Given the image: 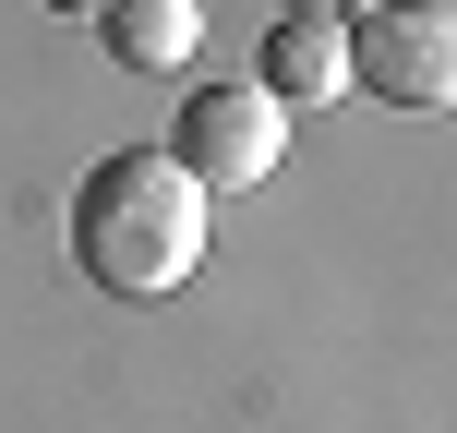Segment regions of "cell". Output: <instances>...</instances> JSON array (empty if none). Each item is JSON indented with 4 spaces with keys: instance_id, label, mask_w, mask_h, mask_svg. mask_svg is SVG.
Instances as JSON below:
<instances>
[{
    "instance_id": "cell-7",
    "label": "cell",
    "mask_w": 457,
    "mask_h": 433,
    "mask_svg": "<svg viewBox=\"0 0 457 433\" xmlns=\"http://www.w3.org/2000/svg\"><path fill=\"white\" fill-rule=\"evenodd\" d=\"M48 12H85V24H96V12H109V0H48Z\"/></svg>"
},
{
    "instance_id": "cell-1",
    "label": "cell",
    "mask_w": 457,
    "mask_h": 433,
    "mask_svg": "<svg viewBox=\"0 0 457 433\" xmlns=\"http://www.w3.org/2000/svg\"><path fill=\"white\" fill-rule=\"evenodd\" d=\"M72 265L120 301H169L205 265V193L169 145H120L72 181Z\"/></svg>"
},
{
    "instance_id": "cell-6",
    "label": "cell",
    "mask_w": 457,
    "mask_h": 433,
    "mask_svg": "<svg viewBox=\"0 0 457 433\" xmlns=\"http://www.w3.org/2000/svg\"><path fill=\"white\" fill-rule=\"evenodd\" d=\"M277 12H349V0H277Z\"/></svg>"
},
{
    "instance_id": "cell-5",
    "label": "cell",
    "mask_w": 457,
    "mask_h": 433,
    "mask_svg": "<svg viewBox=\"0 0 457 433\" xmlns=\"http://www.w3.org/2000/svg\"><path fill=\"white\" fill-rule=\"evenodd\" d=\"M96 48H109L120 72H193L205 0H109V12H96Z\"/></svg>"
},
{
    "instance_id": "cell-3",
    "label": "cell",
    "mask_w": 457,
    "mask_h": 433,
    "mask_svg": "<svg viewBox=\"0 0 457 433\" xmlns=\"http://www.w3.org/2000/svg\"><path fill=\"white\" fill-rule=\"evenodd\" d=\"M277 145H289V109H277V96H253V72L241 85H193L181 96V133H169V157L193 169V193H253L277 169Z\"/></svg>"
},
{
    "instance_id": "cell-4",
    "label": "cell",
    "mask_w": 457,
    "mask_h": 433,
    "mask_svg": "<svg viewBox=\"0 0 457 433\" xmlns=\"http://www.w3.org/2000/svg\"><path fill=\"white\" fill-rule=\"evenodd\" d=\"M253 96H277V109L349 96V12H277L265 48H253Z\"/></svg>"
},
{
    "instance_id": "cell-2",
    "label": "cell",
    "mask_w": 457,
    "mask_h": 433,
    "mask_svg": "<svg viewBox=\"0 0 457 433\" xmlns=\"http://www.w3.org/2000/svg\"><path fill=\"white\" fill-rule=\"evenodd\" d=\"M349 85L386 109H445L457 96V24L434 0H361L349 12Z\"/></svg>"
}]
</instances>
